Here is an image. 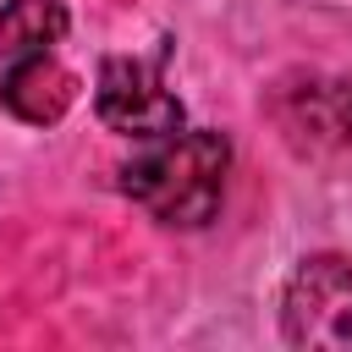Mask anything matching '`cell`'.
<instances>
[{
    "label": "cell",
    "mask_w": 352,
    "mask_h": 352,
    "mask_svg": "<svg viewBox=\"0 0 352 352\" xmlns=\"http://www.w3.org/2000/svg\"><path fill=\"white\" fill-rule=\"evenodd\" d=\"M94 110H99V121L110 132L138 138V143L165 138V132L182 126V99L165 88L160 66L132 60V55H110L99 66V77H94Z\"/></svg>",
    "instance_id": "4"
},
{
    "label": "cell",
    "mask_w": 352,
    "mask_h": 352,
    "mask_svg": "<svg viewBox=\"0 0 352 352\" xmlns=\"http://www.w3.org/2000/svg\"><path fill=\"white\" fill-rule=\"evenodd\" d=\"M60 38H66L60 0H11L0 11V99L16 121L50 126L77 99V77L55 60Z\"/></svg>",
    "instance_id": "2"
},
{
    "label": "cell",
    "mask_w": 352,
    "mask_h": 352,
    "mask_svg": "<svg viewBox=\"0 0 352 352\" xmlns=\"http://www.w3.org/2000/svg\"><path fill=\"white\" fill-rule=\"evenodd\" d=\"M286 138L308 154H330V148H352V77L336 82H308L280 94L275 104Z\"/></svg>",
    "instance_id": "5"
},
{
    "label": "cell",
    "mask_w": 352,
    "mask_h": 352,
    "mask_svg": "<svg viewBox=\"0 0 352 352\" xmlns=\"http://www.w3.org/2000/svg\"><path fill=\"white\" fill-rule=\"evenodd\" d=\"M226 170H231V143L220 132L176 126L165 138H148V148L121 165V192L132 204H143L160 226L198 231L214 220V209L226 198Z\"/></svg>",
    "instance_id": "1"
},
{
    "label": "cell",
    "mask_w": 352,
    "mask_h": 352,
    "mask_svg": "<svg viewBox=\"0 0 352 352\" xmlns=\"http://www.w3.org/2000/svg\"><path fill=\"white\" fill-rule=\"evenodd\" d=\"M280 330L292 346L352 352V264L336 253L302 258L280 297Z\"/></svg>",
    "instance_id": "3"
}]
</instances>
